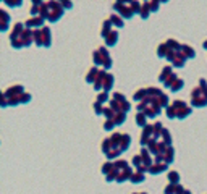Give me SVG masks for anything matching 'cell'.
Segmentation results:
<instances>
[{
    "label": "cell",
    "instance_id": "1",
    "mask_svg": "<svg viewBox=\"0 0 207 194\" xmlns=\"http://www.w3.org/2000/svg\"><path fill=\"white\" fill-rule=\"evenodd\" d=\"M63 13H65V8L62 7V3L54 2V0L52 2H45L41 8V16L50 23H57L63 16Z\"/></svg>",
    "mask_w": 207,
    "mask_h": 194
},
{
    "label": "cell",
    "instance_id": "2",
    "mask_svg": "<svg viewBox=\"0 0 207 194\" xmlns=\"http://www.w3.org/2000/svg\"><path fill=\"white\" fill-rule=\"evenodd\" d=\"M191 105L196 108H202L207 105V83L204 78H201L199 86L191 91Z\"/></svg>",
    "mask_w": 207,
    "mask_h": 194
},
{
    "label": "cell",
    "instance_id": "3",
    "mask_svg": "<svg viewBox=\"0 0 207 194\" xmlns=\"http://www.w3.org/2000/svg\"><path fill=\"white\" fill-rule=\"evenodd\" d=\"M137 112H142L146 113L147 118H155L160 115L162 112V107H160L157 97H146L142 102L137 104Z\"/></svg>",
    "mask_w": 207,
    "mask_h": 194
},
{
    "label": "cell",
    "instance_id": "4",
    "mask_svg": "<svg viewBox=\"0 0 207 194\" xmlns=\"http://www.w3.org/2000/svg\"><path fill=\"white\" fill-rule=\"evenodd\" d=\"M92 62H94V65L97 68L102 66V70H105V71L110 70L112 65H113L112 57H110V54H108V49L104 47V45L97 47L94 52H92Z\"/></svg>",
    "mask_w": 207,
    "mask_h": 194
},
{
    "label": "cell",
    "instance_id": "5",
    "mask_svg": "<svg viewBox=\"0 0 207 194\" xmlns=\"http://www.w3.org/2000/svg\"><path fill=\"white\" fill-rule=\"evenodd\" d=\"M113 165H115V168H113L112 173L115 175V181H117V183H123V181L130 180L134 173L133 170L130 168V163L126 160H123V159H118L117 162H113Z\"/></svg>",
    "mask_w": 207,
    "mask_h": 194
},
{
    "label": "cell",
    "instance_id": "6",
    "mask_svg": "<svg viewBox=\"0 0 207 194\" xmlns=\"http://www.w3.org/2000/svg\"><path fill=\"white\" fill-rule=\"evenodd\" d=\"M108 107L113 108L115 112H123V113H128L131 110V104L126 100L125 94L117 92V91L112 94V99H110V102H108Z\"/></svg>",
    "mask_w": 207,
    "mask_h": 194
},
{
    "label": "cell",
    "instance_id": "7",
    "mask_svg": "<svg viewBox=\"0 0 207 194\" xmlns=\"http://www.w3.org/2000/svg\"><path fill=\"white\" fill-rule=\"evenodd\" d=\"M112 8L117 11L123 20H131V18H133V15H134V11L131 10L128 0H118V2H115L112 5Z\"/></svg>",
    "mask_w": 207,
    "mask_h": 194
},
{
    "label": "cell",
    "instance_id": "8",
    "mask_svg": "<svg viewBox=\"0 0 207 194\" xmlns=\"http://www.w3.org/2000/svg\"><path fill=\"white\" fill-rule=\"evenodd\" d=\"M170 105L173 107L175 115H176V118H180V120L189 117V113H191V107H189L186 102H183V100H173Z\"/></svg>",
    "mask_w": 207,
    "mask_h": 194
},
{
    "label": "cell",
    "instance_id": "9",
    "mask_svg": "<svg viewBox=\"0 0 207 194\" xmlns=\"http://www.w3.org/2000/svg\"><path fill=\"white\" fill-rule=\"evenodd\" d=\"M167 60H168V63H171V66H176V68H183L186 63V57L185 54L181 52H173V50H170V54L167 55Z\"/></svg>",
    "mask_w": 207,
    "mask_h": 194
},
{
    "label": "cell",
    "instance_id": "10",
    "mask_svg": "<svg viewBox=\"0 0 207 194\" xmlns=\"http://www.w3.org/2000/svg\"><path fill=\"white\" fill-rule=\"evenodd\" d=\"M154 138V128L152 125H146L144 128H142V133L139 136V142H141V147H147L149 141Z\"/></svg>",
    "mask_w": 207,
    "mask_h": 194
},
{
    "label": "cell",
    "instance_id": "11",
    "mask_svg": "<svg viewBox=\"0 0 207 194\" xmlns=\"http://www.w3.org/2000/svg\"><path fill=\"white\" fill-rule=\"evenodd\" d=\"M44 18L42 16H31L29 20H26L24 26L28 28V29H42L44 28Z\"/></svg>",
    "mask_w": 207,
    "mask_h": 194
},
{
    "label": "cell",
    "instance_id": "12",
    "mask_svg": "<svg viewBox=\"0 0 207 194\" xmlns=\"http://www.w3.org/2000/svg\"><path fill=\"white\" fill-rule=\"evenodd\" d=\"M139 155L142 157V165L147 168H151L152 165H154V159H152V154L149 152L147 147H141V152H139Z\"/></svg>",
    "mask_w": 207,
    "mask_h": 194
},
{
    "label": "cell",
    "instance_id": "13",
    "mask_svg": "<svg viewBox=\"0 0 207 194\" xmlns=\"http://www.w3.org/2000/svg\"><path fill=\"white\" fill-rule=\"evenodd\" d=\"M107 75H108V73H107L105 70H100V71H99V75H97L96 81H94V84H92L97 92H102V88H104V83H105Z\"/></svg>",
    "mask_w": 207,
    "mask_h": 194
},
{
    "label": "cell",
    "instance_id": "14",
    "mask_svg": "<svg viewBox=\"0 0 207 194\" xmlns=\"http://www.w3.org/2000/svg\"><path fill=\"white\" fill-rule=\"evenodd\" d=\"M23 92H24V88L21 86V84H13V86H10L5 89L3 95L5 97H13V95H21Z\"/></svg>",
    "mask_w": 207,
    "mask_h": 194
},
{
    "label": "cell",
    "instance_id": "15",
    "mask_svg": "<svg viewBox=\"0 0 207 194\" xmlns=\"http://www.w3.org/2000/svg\"><path fill=\"white\" fill-rule=\"evenodd\" d=\"M41 32H42V42H44V47L49 49L50 45H52V32H50V28H49V26H44L42 29H41Z\"/></svg>",
    "mask_w": 207,
    "mask_h": 194
},
{
    "label": "cell",
    "instance_id": "16",
    "mask_svg": "<svg viewBox=\"0 0 207 194\" xmlns=\"http://www.w3.org/2000/svg\"><path fill=\"white\" fill-rule=\"evenodd\" d=\"M113 31V24H112V21L110 20H104L102 21V28H100V36L104 37V39H105L107 36H108V34H110Z\"/></svg>",
    "mask_w": 207,
    "mask_h": 194
},
{
    "label": "cell",
    "instance_id": "17",
    "mask_svg": "<svg viewBox=\"0 0 207 194\" xmlns=\"http://www.w3.org/2000/svg\"><path fill=\"white\" fill-rule=\"evenodd\" d=\"M167 168H168V165L167 163H155L154 162V165L151 168H149V172L147 173H151V175H160V173H164V172H167Z\"/></svg>",
    "mask_w": 207,
    "mask_h": 194
},
{
    "label": "cell",
    "instance_id": "18",
    "mask_svg": "<svg viewBox=\"0 0 207 194\" xmlns=\"http://www.w3.org/2000/svg\"><path fill=\"white\" fill-rule=\"evenodd\" d=\"M10 24V15L5 10H0V31H7Z\"/></svg>",
    "mask_w": 207,
    "mask_h": 194
},
{
    "label": "cell",
    "instance_id": "19",
    "mask_svg": "<svg viewBox=\"0 0 207 194\" xmlns=\"http://www.w3.org/2000/svg\"><path fill=\"white\" fill-rule=\"evenodd\" d=\"M173 160H175V149H173V146H168L164 154V163L170 165V163H173Z\"/></svg>",
    "mask_w": 207,
    "mask_h": 194
},
{
    "label": "cell",
    "instance_id": "20",
    "mask_svg": "<svg viewBox=\"0 0 207 194\" xmlns=\"http://www.w3.org/2000/svg\"><path fill=\"white\" fill-rule=\"evenodd\" d=\"M117 42H118V31L113 29V31L105 37V45H107V47H113V45H117Z\"/></svg>",
    "mask_w": 207,
    "mask_h": 194
},
{
    "label": "cell",
    "instance_id": "21",
    "mask_svg": "<svg viewBox=\"0 0 207 194\" xmlns=\"http://www.w3.org/2000/svg\"><path fill=\"white\" fill-rule=\"evenodd\" d=\"M99 71H100V70H99L97 66H91V70L88 71V75H86V83H88V84L92 83V84H94L97 75H99Z\"/></svg>",
    "mask_w": 207,
    "mask_h": 194
},
{
    "label": "cell",
    "instance_id": "22",
    "mask_svg": "<svg viewBox=\"0 0 207 194\" xmlns=\"http://www.w3.org/2000/svg\"><path fill=\"white\" fill-rule=\"evenodd\" d=\"M171 73H173V71H171V65H165V66L162 68V71H160V75H159V81H160V83H165Z\"/></svg>",
    "mask_w": 207,
    "mask_h": 194
},
{
    "label": "cell",
    "instance_id": "23",
    "mask_svg": "<svg viewBox=\"0 0 207 194\" xmlns=\"http://www.w3.org/2000/svg\"><path fill=\"white\" fill-rule=\"evenodd\" d=\"M168 54H170V49H168V45H167V42L159 44V47H157V57L159 58H167Z\"/></svg>",
    "mask_w": 207,
    "mask_h": 194
},
{
    "label": "cell",
    "instance_id": "24",
    "mask_svg": "<svg viewBox=\"0 0 207 194\" xmlns=\"http://www.w3.org/2000/svg\"><path fill=\"white\" fill-rule=\"evenodd\" d=\"M146 97H147V89H146V88H139V89H136V92L133 94V100L142 102Z\"/></svg>",
    "mask_w": 207,
    "mask_h": 194
},
{
    "label": "cell",
    "instance_id": "25",
    "mask_svg": "<svg viewBox=\"0 0 207 194\" xmlns=\"http://www.w3.org/2000/svg\"><path fill=\"white\" fill-rule=\"evenodd\" d=\"M151 7H149V2H142V5H141V10H139V16L142 20H147L149 16H151Z\"/></svg>",
    "mask_w": 207,
    "mask_h": 194
},
{
    "label": "cell",
    "instance_id": "26",
    "mask_svg": "<svg viewBox=\"0 0 207 194\" xmlns=\"http://www.w3.org/2000/svg\"><path fill=\"white\" fill-rule=\"evenodd\" d=\"M181 52L185 54L186 58H194V57H196V50L188 44H181Z\"/></svg>",
    "mask_w": 207,
    "mask_h": 194
},
{
    "label": "cell",
    "instance_id": "27",
    "mask_svg": "<svg viewBox=\"0 0 207 194\" xmlns=\"http://www.w3.org/2000/svg\"><path fill=\"white\" fill-rule=\"evenodd\" d=\"M108 20H110L112 24L117 26V28H123V26H125V21H123V18H122L118 13H112L110 16H108Z\"/></svg>",
    "mask_w": 207,
    "mask_h": 194
},
{
    "label": "cell",
    "instance_id": "28",
    "mask_svg": "<svg viewBox=\"0 0 207 194\" xmlns=\"http://www.w3.org/2000/svg\"><path fill=\"white\" fill-rule=\"evenodd\" d=\"M113 83H115V76L112 75V73H108L107 78H105V83H104V88L102 91H105V92H108V91H112L113 88Z\"/></svg>",
    "mask_w": 207,
    "mask_h": 194
},
{
    "label": "cell",
    "instance_id": "29",
    "mask_svg": "<svg viewBox=\"0 0 207 194\" xmlns=\"http://www.w3.org/2000/svg\"><path fill=\"white\" fill-rule=\"evenodd\" d=\"M134 120H136V125H137V126H141V128H144L147 125V115H146V113H142V112H137Z\"/></svg>",
    "mask_w": 207,
    "mask_h": 194
},
{
    "label": "cell",
    "instance_id": "30",
    "mask_svg": "<svg viewBox=\"0 0 207 194\" xmlns=\"http://www.w3.org/2000/svg\"><path fill=\"white\" fill-rule=\"evenodd\" d=\"M130 181H131V183H134V185H139V183H142V181H146V175L139 173V172H134L133 176L130 178Z\"/></svg>",
    "mask_w": 207,
    "mask_h": 194
},
{
    "label": "cell",
    "instance_id": "31",
    "mask_svg": "<svg viewBox=\"0 0 207 194\" xmlns=\"http://www.w3.org/2000/svg\"><path fill=\"white\" fill-rule=\"evenodd\" d=\"M112 120H113V123L117 125V126H120V125H123V123L126 121V113H123V112H117Z\"/></svg>",
    "mask_w": 207,
    "mask_h": 194
},
{
    "label": "cell",
    "instance_id": "32",
    "mask_svg": "<svg viewBox=\"0 0 207 194\" xmlns=\"http://www.w3.org/2000/svg\"><path fill=\"white\" fill-rule=\"evenodd\" d=\"M168 183L180 185V173L175 172V170H170V172H168Z\"/></svg>",
    "mask_w": 207,
    "mask_h": 194
},
{
    "label": "cell",
    "instance_id": "33",
    "mask_svg": "<svg viewBox=\"0 0 207 194\" xmlns=\"http://www.w3.org/2000/svg\"><path fill=\"white\" fill-rule=\"evenodd\" d=\"M113 168H115V165H113V162H110V160H108V162H105V163H104L102 165V168H100V172L104 173V175H110L112 172H113Z\"/></svg>",
    "mask_w": 207,
    "mask_h": 194
},
{
    "label": "cell",
    "instance_id": "34",
    "mask_svg": "<svg viewBox=\"0 0 207 194\" xmlns=\"http://www.w3.org/2000/svg\"><path fill=\"white\" fill-rule=\"evenodd\" d=\"M157 100H159V104H160V107H162V108H164V107H165V108H167V107H170L168 94H165V92H164V94H160V95L157 97Z\"/></svg>",
    "mask_w": 207,
    "mask_h": 194
},
{
    "label": "cell",
    "instance_id": "35",
    "mask_svg": "<svg viewBox=\"0 0 207 194\" xmlns=\"http://www.w3.org/2000/svg\"><path fill=\"white\" fill-rule=\"evenodd\" d=\"M34 44L37 47H44V42H42V32L41 29H34Z\"/></svg>",
    "mask_w": 207,
    "mask_h": 194
},
{
    "label": "cell",
    "instance_id": "36",
    "mask_svg": "<svg viewBox=\"0 0 207 194\" xmlns=\"http://www.w3.org/2000/svg\"><path fill=\"white\" fill-rule=\"evenodd\" d=\"M183 86H185V81H183L181 78H178L176 81L173 83V86L170 88V91H171V92H178L180 89H183Z\"/></svg>",
    "mask_w": 207,
    "mask_h": 194
},
{
    "label": "cell",
    "instance_id": "37",
    "mask_svg": "<svg viewBox=\"0 0 207 194\" xmlns=\"http://www.w3.org/2000/svg\"><path fill=\"white\" fill-rule=\"evenodd\" d=\"M97 102H100V104H108V92H105V91H102V92H97Z\"/></svg>",
    "mask_w": 207,
    "mask_h": 194
},
{
    "label": "cell",
    "instance_id": "38",
    "mask_svg": "<svg viewBox=\"0 0 207 194\" xmlns=\"http://www.w3.org/2000/svg\"><path fill=\"white\" fill-rule=\"evenodd\" d=\"M130 144H131V136L126 134V133H123V136H122V147H123V152L130 147Z\"/></svg>",
    "mask_w": 207,
    "mask_h": 194
},
{
    "label": "cell",
    "instance_id": "39",
    "mask_svg": "<svg viewBox=\"0 0 207 194\" xmlns=\"http://www.w3.org/2000/svg\"><path fill=\"white\" fill-rule=\"evenodd\" d=\"M160 139H162L165 144H168V146H171V134L168 133V129H162V136H160Z\"/></svg>",
    "mask_w": 207,
    "mask_h": 194
},
{
    "label": "cell",
    "instance_id": "40",
    "mask_svg": "<svg viewBox=\"0 0 207 194\" xmlns=\"http://www.w3.org/2000/svg\"><path fill=\"white\" fill-rule=\"evenodd\" d=\"M176 79H178V76H176V75H175V73H171V75H170V76H168V79H167V81H165V83H164V86H165V88H167V89H170V88H171V86H173V83H175V81H176Z\"/></svg>",
    "mask_w": 207,
    "mask_h": 194
},
{
    "label": "cell",
    "instance_id": "41",
    "mask_svg": "<svg viewBox=\"0 0 207 194\" xmlns=\"http://www.w3.org/2000/svg\"><path fill=\"white\" fill-rule=\"evenodd\" d=\"M128 3H130V7H131V10H133L134 13H139V10H141V5H142V3L136 2V0H128Z\"/></svg>",
    "mask_w": 207,
    "mask_h": 194
},
{
    "label": "cell",
    "instance_id": "42",
    "mask_svg": "<svg viewBox=\"0 0 207 194\" xmlns=\"http://www.w3.org/2000/svg\"><path fill=\"white\" fill-rule=\"evenodd\" d=\"M92 107H94V112L97 113V115H104V108H105V107H104V104H100V102H94V104H92Z\"/></svg>",
    "mask_w": 207,
    "mask_h": 194
},
{
    "label": "cell",
    "instance_id": "43",
    "mask_svg": "<svg viewBox=\"0 0 207 194\" xmlns=\"http://www.w3.org/2000/svg\"><path fill=\"white\" fill-rule=\"evenodd\" d=\"M131 163H133L136 168H139L141 165H142V157L139 155V154H137V155H134L133 159H131Z\"/></svg>",
    "mask_w": 207,
    "mask_h": 194
},
{
    "label": "cell",
    "instance_id": "44",
    "mask_svg": "<svg viewBox=\"0 0 207 194\" xmlns=\"http://www.w3.org/2000/svg\"><path fill=\"white\" fill-rule=\"evenodd\" d=\"M115 126H117V125L113 123V120H105V121H104V129L105 131H112Z\"/></svg>",
    "mask_w": 207,
    "mask_h": 194
},
{
    "label": "cell",
    "instance_id": "45",
    "mask_svg": "<svg viewBox=\"0 0 207 194\" xmlns=\"http://www.w3.org/2000/svg\"><path fill=\"white\" fill-rule=\"evenodd\" d=\"M31 99H32V95H31L29 92H26V91L21 94V104H29Z\"/></svg>",
    "mask_w": 207,
    "mask_h": 194
},
{
    "label": "cell",
    "instance_id": "46",
    "mask_svg": "<svg viewBox=\"0 0 207 194\" xmlns=\"http://www.w3.org/2000/svg\"><path fill=\"white\" fill-rule=\"evenodd\" d=\"M149 7H151L152 13H155V11L159 10V7H160V2H157V0H151V2H149Z\"/></svg>",
    "mask_w": 207,
    "mask_h": 194
},
{
    "label": "cell",
    "instance_id": "47",
    "mask_svg": "<svg viewBox=\"0 0 207 194\" xmlns=\"http://www.w3.org/2000/svg\"><path fill=\"white\" fill-rule=\"evenodd\" d=\"M165 113H167V117H168L170 120H173V118H176V115H175V110H173V107H167L165 108Z\"/></svg>",
    "mask_w": 207,
    "mask_h": 194
},
{
    "label": "cell",
    "instance_id": "48",
    "mask_svg": "<svg viewBox=\"0 0 207 194\" xmlns=\"http://www.w3.org/2000/svg\"><path fill=\"white\" fill-rule=\"evenodd\" d=\"M175 186H176V185L168 183V185L165 186V189H164V194H175Z\"/></svg>",
    "mask_w": 207,
    "mask_h": 194
},
{
    "label": "cell",
    "instance_id": "49",
    "mask_svg": "<svg viewBox=\"0 0 207 194\" xmlns=\"http://www.w3.org/2000/svg\"><path fill=\"white\" fill-rule=\"evenodd\" d=\"M5 5H8V7H21L23 2H21V0H16V2H10V0H5Z\"/></svg>",
    "mask_w": 207,
    "mask_h": 194
},
{
    "label": "cell",
    "instance_id": "50",
    "mask_svg": "<svg viewBox=\"0 0 207 194\" xmlns=\"http://www.w3.org/2000/svg\"><path fill=\"white\" fill-rule=\"evenodd\" d=\"M60 3H62V7L65 8V10L73 8V3H71V2H68V0H63V2H60Z\"/></svg>",
    "mask_w": 207,
    "mask_h": 194
},
{
    "label": "cell",
    "instance_id": "51",
    "mask_svg": "<svg viewBox=\"0 0 207 194\" xmlns=\"http://www.w3.org/2000/svg\"><path fill=\"white\" fill-rule=\"evenodd\" d=\"M202 47H204V49H205V50H207V39H205V41H204V42H202Z\"/></svg>",
    "mask_w": 207,
    "mask_h": 194
},
{
    "label": "cell",
    "instance_id": "52",
    "mask_svg": "<svg viewBox=\"0 0 207 194\" xmlns=\"http://www.w3.org/2000/svg\"><path fill=\"white\" fill-rule=\"evenodd\" d=\"M185 194H191V191H188V189H186V191H185Z\"/></svg>",
    "mask_w": 207,
    "mask_h": 194
},
{
    "label": "cell",
    "instance_id": "53",
    "mask_svg": "<svg viewBox=\"0 0 207 194\" xmlns=\"http://www.w3.org/2000/svg\"><path fill=\"white\" fill-rule=\"evenodd\" d=\"M133 194H147V192H133Z\"/></svg>",
    "mask_w": 207,
    "mask_h": 194
}]
</instances>
